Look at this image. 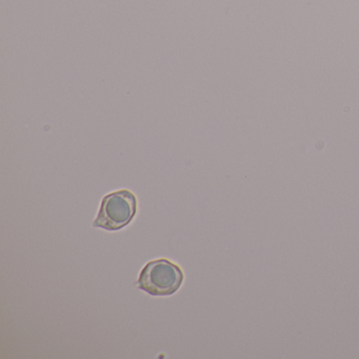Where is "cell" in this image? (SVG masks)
<instances>
[{
  "label": "cell",
  "instance_id": "cell-1",
  "mask_svg": "<svg viewBox=\"0 0 359 359\" xmlns=\"http://www.w3.org/2000/svg\"><path fill=\"white\" fill-rule=\"evenodd\" d=\"M182 268L171 260H151L140 272L136 287L152 296H170L178 291L184 283Z\"/></svg>",
  "mask_w": 359,
  "mask_h": 359
},
{
  "label": "cell",
  "instance_id": "cell-2",
  "mask_svg": "<svg viewBox=\"0 0 359 359\" xmlns=\"http://www.w3.org/2000/svg\"><path fill=\"white\" fill-rule=\"evenodd\" d=\"M137 213V198L129 190H119L106 195L100 203L93 228L118 231L127 226Z\"/></svg>",
  "mask_w": 359,
  "mask_h": 359
}]
</instances>
